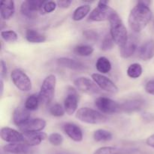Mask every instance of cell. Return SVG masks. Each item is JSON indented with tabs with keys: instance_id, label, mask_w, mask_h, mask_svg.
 Here are the masks:
<instances>
[{
	"instance_id": "obj_41",
	"label": "cell",
	"mask_w": 154,
	"mask_h": 154,
	"mask_svg": "<svg viewBox=\"0 0 154 154\" xmlns=\"http://www.w3.org/2000/svg\"><path fill=\"white\" fill-rule=\"evenodd\" d=\"M0 84H1V96H2L3 91H4V83H3V80L2 79H1Z\"/></svg>"
},
{
	"instance_id": "obj_14",
	"label": "cell",
	"mask_w": 154,
	"mask_h": 154,
	"mask_svg": "<svg viewBox=\"0 0 154 154\" xmlns=\"http://www.w3.org/2000/svg\"><path fill=\"white\" fill-rule=\"evenodd\" d=\"M138 47V38L135 35H129L123 47L120 48V56L123 58H129L135 52Z\"/></svg>"
},
{
	"instance_id": "obj_23",
	"label": "cell",
	"mask_w": 154,
	"mask_h": 154,
	"mask_svg": "<svg viewBox=\"0 0 154 154\" xmlns=\"http://www.w3.org/2000/svg\"><path fill=\"white\" fill-rule=\"evenodd\" d=\"M26 38L30 43H42L46 41V36L35 29H27Z\"/></svg>"
},
{
	"instance_id": "obj_37",
	"label": "cell",
	"mask_w": 154,
	"mask_h": 154,
	"mask_svg": "<svg viewBox=\"0 0 154 154\" xmlns=\"http://www.w3.org/2000/svg\"><path fill=\"white\" fill-rule=\"evenodd\" d=\"M144 89H145V91L147 92L148 94L154 96V80L149 81L148 82L145 84Z\"/></svg>"
},
{
	"instance_id": "obj_2",
	"label": "cell",
	"mask_w": 154,
	"mask_h": 154,
	"mask_svg": "<svg viewBox=\"0 0 154 154\" xmlns=\"http://www.w3.org/2000/svg\"><path fill=\"white\" fill-rule=\"evenodd\" d=\"M109 22L110 35L112 37L114 43L121 48L125 45L129 38L126 26L117 12L111 17Z\"/></svg>"
},
{
	"instance_id": "obj_36",
	"label": "cell",
	"mask_w": 154,
	"mask_h": 154,
	"mask_svg": "<svg viewBox=\"0 0 154 154\" xmlns=\"http://www.w3.org/2000/svg\"><path fill=\"white\" fill-rule=\"evenodd\" d=\"M83 35H84V37L89 41H96L99 38V35L96 32V31L92 29H88L85 30V31L83 32Z\"/></svg>"
},
{
	"instance_id": "obj_12",
	"label": "cell",
	"mask_w": 154,
	"mask_h": 154,
	"mask_svg": "<svg viewBox=\"0 0 154 154\" xmlns=\"http://www.w3.org/2000/svg\"><path fill=\"white\" fill-rule=\"evenodd\" d=\"M0 136L3 141L10 144L23 143V134L9 127H3L0 131Z\"/></svg>"
},
{
	"instance_id": "obj_27",
	"label": "cell",
	"mask_w": 154,
	"mask_h": 154,
	"mask_svg": "<svg viewBox=\"0 0 154 154\" xmlns=\"http://www.w3.org/2000/svg\"><path fill=\"white\" fill-rule=\"evenodd\" d=\"M39 103H40V99L38 95L32 94L29 96L26 100L25 108L29 111H35L38 108Z\"/></svg>"
},
{
	"instance_id": "obj_8",
	"label": "cell",
	"mask_w": 154,
	"mask_h": 154,
	"mask_svg": "<svg viewBox=\"0 0 154 154\" xmlns=\"http://www.w3.org/2000/svg\"><path fill=\"white\" fill-rule=\"evenodd\" d=\"M45 1L42 0H27L21 5L20 11L23 15L28 18H34L38 11H42Z\"/></svg>"
},
{
	"instance_id": "obj_10",
	"label": "cell",
	"mask_w": 154,
	"mask_h": 154,
	"mask_svg": "<svg viewBox=\"0 0 154 154\" xmlns=\"http://www.w3.org/2000/svg\"><path fill=\"white\" fill-rule=\"evenodd\" d=\"M91 77L98 87L102 90L113 94L118 92V87H117V85L107 77L98 73L92 74Z\"/></svg>"
},
{
	"instance_id": "obj_21",
	"label": "cell",
	"mask_w": 154,
	"mask_h": 154,
	"mask_svg": "<svg viewBox=\"0 0 154 154\" xmlns=\"http://www.w3.org/2000/svg\"><path fill=\"white\" fill-rule=\"evenodd\" d=\"M15 12L14 2L12 0H5L1 2L0 6V13L1 17L3 20H9L13 17Z\"/></svg>"
},
{
	"instance_id": "obj_26",
	"label": "cell",
	"mask_w": 154,
	"mask_h": 154,
	"mask_svg": "<svg viewBox=\"0 0 154 154\" xmlns=\"http://www.w3.org/2000/svg\"><path fill=\"white\" fill-rule=\"evenodd\" d=\"M90 11V6L88 5H84L77 8L73 13L72 19L75 21H80L84 19Z\"/></svg>"
},
{
	"instance_id": "obj_19",
	"label": "cell",
	"mask_w": 154,
	"mask_h": 154,
	"mask_svg": "<svg viewBox=\"0 0 154 154\" xmlns=\"http://www.w3.org/2000/svg\"><path fill=\"white\" fill-rule=\"evenodd\" d=\"M144 101L141 99H132L126 101L121 105V111L126 113H132L142 109Z\"/></svg>"
},
{
	"instance_id": "obj_7",
	"label": "cell",
	"mask_w": 154,
	"mask_h": 154,
	"mask_svg": "<svg viewBox=\"0 0 154 154\" xmlns=\"http://www.w3.org/2000/svg\"><path fill=\"white\" fill-rule=\"evenodd\" d=\"M11 80L17 89L22 92H28L32 89V81L26 74L20 69H16L12 71Z\"/></svg>"
},
{
	"instance_id": "obj_18",
	"label": "cell",
	"mask_w": 154,
	"mask_h": 154,
	"mask_svg": "<svg viewBox=\"0 0 154 154\" xmlns=\"http://www.w3.org/2000/svg\"><path fill=\"white\" fill-rule=\"evenodd\" d=\"M23 143L32 147L37 146L42 143V141L47 138V134L45 132H33V133H23Z\"/></svg>"
},
{
	"instance_id": "obj_9",
	"label": "cell",
	"mask_w": 154,
	"mask_h": 154,
	"mask_svg": "<svg viewBox=\"0 0 154 154\" xmlns=\"http://www.w3.org/2000/svg\"><path fill=\"white\" fill-rule=\"evenodd\" d=\"M75 87L83 93L87 94H97L100 93V89L93 80L87 77H80L74 81Z\"/></svg>"
},
{
	"instance_id": "obj_35",
	"label": "cell",
	"mask_w": 154,
	"mask_h": 154,
	"mask_svg": "<svg viewBox=\"0 0 154 154\" xmlns=\"http://www.w3.org/2000/svg\"><path fill=\"white\" fill-rule=\"evenodd\" d=\"M57 6V2H53V1L45 2L43 5V7H42L41 13H42V12L46 14L51 13V12H53L54 11H55Z\"/></svg>"
},
{
	"instance_id": "obj_20",
	"label": "cell",
	"mask_w": 154,
	"mask_h": 154,
	"mask_svg": "<svg viewBox=\"0 0 154 154\" xmlns=\"http://www.w3.org/2000/svg\"><path fill=\"white\" fill-rule=\"evenodd\" d=\"M4 150L11 154H31L32 149L24 143H15L4 146Z\"/></svg>"
},
{
	"instance_id": "obj_15",
	"label": "cell",
	"mask_w": 154,
	"mask_h": 154,
	"mask_svg": "<svg viewBox=\"0 0 154 154\" xmlns=\"http://www.w3.org/2000/svg\"><path fill=\"white\" fill-rule=\"evenodd\" d=\"M57 65L61 67L69 69L71 70L83 71L87 69V66L81 62L68 57H61L57 60Z\"/></svg>"
},
{
	"instance_id": "obj_30",
	"label": "cell",
	"mask_w": 154,
	"mask_h": 154,
	"mask_svg": "<svg viewBox=\"0 0 154 154\" xmlns=\"http://www.w3.org/2000/svg\"><path fill=\"white\" fill-rule=\"evenodd\" d=\"M93 154H125L124 150L116 147H102L97 149Z\"/></svg>"
},
{
	"instance_id": "obj_32",
	"label": "cell",
	"mask_w": 154,
	"mask_h": 154,
	"mask_svg": "<svg viewBox=\"0 0 154 154\" xmlns=\"http://www.w3.org/2000/svg\"><path fill=\"white\" fill-rule=\"evenodd\" d=\"M1 36L5 42H14L17 40V35L13 30H5L1 32Z\"/></svg>"
},
{
	"instance_id": "obj_16",
	"label": "cell",
	"mask_w": 154,
	"mask_h": 154,
	"mask_svg": "<svg viewBox=\"0 0 154 154\" xmlns=\"http://www.w3.org/2000/svg\"><path fill=\"white\" fill-rule=\"evenodd\" d=\"M65 133L75 142H81L83 140V132L81 128L72 123H67L63 126Z\"/></svg>"
},
{
	"instance_id": "obj_22",
	"label": "cell",
	"mask_w": 154,
	"mask_h": 154,
	"mask_svg": "<svg viewBox=\"0 0 154 154\" xmlns=\"http://www.w3.org/2000/svg\"><path fill=\"white\" fill-rule=\"evenodd\" d=\"M31 119L29 112L28 110L23 108H17L13 114V120L14 124L17 127H20L23 124Z\"/></svg>"
},
{
	"instance_id": "obj_6",
	"label": "cell",
	"mask_w": 154,
	"mask_h": 154,
	"mask_svg": "<svg viewBox=\"0 0 154 154\" xmlns=\"http://www.w3.org/2000/svg\"><path fill=\"white\" fill-rule=\"evenodd\" d=\"M96 108L102 114H113L121 111V105L108 97H99L95 101Z\"/></svg>"
},
{
	"instance_id": "obj_5",
	"label": "cell",
	"mask_w": 154,
	"mask_h": 154,
	"mask_svg": "<svg viewBox=\"0 0 154 154\" xmlns=\"http://www.w3.org/2000/svg\"><path fill=\"white\" fill-rule=\"evenodd\" d=\"M108 1L101 0L98 2V6L90 13L89 19L92 21L109 20L111 17L115 13V11L108 6Z\"/></svg>"
},
{
	"instance_id": "obj_3",
	"label": "cell",
	"mask_w": 154,
	"mask_h": 154,
	"mask_svg": "<svg viewBox=\"0 0 154 154\" xmlns=\"http://www.w3.org/2000/svg\"><path fill=\"white\" fill-rule=\"evenodd\" d=\"M76 117L79 120L88 124H102L108 122L105 114L90 108H81L76 112Z\"/></svg>"
},
{
	"instance_id": "obj_40",
	"label": "cell",
	"mask_w": 154,
	"mask_h": 154,
	"mask_svg": "<svg viewBox=\"0 0 154 154\" xmlns=\"http://www.w3.org/2000/svg\"><path fill=\"white\" fill-rule=\"evenodd\" d=\"M146 143H147V144L149 146V147H152V148L154 149V134L147 138V141H146Z\"/></svg>"
},
{
	"instance_id": "obj_29",
	"label": "cell",
	"mask_w": 154,
	"mask_h": 154,
	"mask_svg": "<svg viewBox=\"0 0 154 154\" xmlns=\"http://www.w3.org/2000/svg\"><path fill=\"white\" fill-rule=\"evenodd\" d=\"M94 51V49L92 46L88 45H78L74 49V52L81 57H89L91 55Z\"/></svg>"
},
{
	"instance_id": "obj_11",
	"label": "cell",
	"mask_w": 154,
	"mask_h": 154,
	"mask_svg": "<svg viewBox=\"0 0 154 154\" xmlns=\"http://www.w3.org/2000/svg\"><path fill=\"white\" fill-rule=\"evenodd\" d=\"M46 126V121L41 118H31L18 127L23 133H33L42 132Z\"/></svg>"
},
{
	"instance_id": "obj_1",
	"label": "cell",
	"mask_w": 154,
	"mask_h": 154,
	"mask_svg": "<svg viewBox=\"0 0 154 154\" xmlns=\"http://www.w3.org/2000/svg\"><path fill=\"white\" fill-rule=\"evenodd\" d=\"M149 1H140L132 9L129 15V26L134 32H140L150 23L152 11L149 7Z\"/></svg>"
},
{
	"instance_id": "obj_24",
	"label": "cell",
	"mask_w": 154,
	"mask_h": 154,
	"mask_svg": "<svg viewBox=\"0 0 154 154\" xmlns=\"http://www.w3.org/2000/svg\"><path fill=\"white\" fill-rule=\"evenodd\" d=\"M98 72L102 74H107L111 70V63L108 58L105 57H99L96 63Z\"/></svg>"
},
{
	"instance_id": "obj_13",
	"label": "cell",
	"mask_w": 154,
	"mask_h": 154,
	"mask_svg": "<svg viewBox=\"0 0 154 154\" xmlns=\"http://www.w3.org/2000/svg\"><path fill=\"white\" fill-rule=\"evenodd\" d=\"M78 105V94L74 88H70L68 90V94L64 100V108L69 115H72L77 111Z\"/></svg>"
},
{
	"instance_id": "obj_34",
	"label": "cell",
	"mask_w": 154,
	"mask_h": 154,
	"mask_svg": "<svg viewBox=\"0 0 154 154\" xmlns=\"http://www.w3.org/2000/svg\"><path fill=\"white\" fill-rule=\"evenodd\" d=\"M114 42L113 40L112 37L111 36V35H106L104 39L102 40V45H101V48H102V51H109L114 46Z\"/></svg>"
},
{
	"instance_id": "obj_31",
	"label": "cell",
	"mask_w": 154,
	"mask_h": 154,
	"mask_svg": "<svg viewBox=\"0 0 154 154\" xmlns=\"http://www.w3.org/2000/svg\"><path fill=\"white\" fill-rule=\"evenodd\" d=\"M50 113H51V115H53L54 117H63V115L65 114V108L62 106L60 104H54V105L50 108Z\"/></svg>"
},
{
	"instance_id": "obj_17",
	"label": "cell",
	"mask_w": 154,
	"mask_h": 154,
	"mask_svg": "<svg viewBox=\"0 0 154 154\" xmlns=\"http://www.w3.org/2000/svg\"><path fill=\"white\" fill-rule=\"evenodd\" d=\"M138 57L144 61H148L154 57V40L150 39L138 48Z\"/></svg>"
},
{
	"instance_id": "obj_33",
	"label": "cell",
	"mask_w": 154,
	"mask_h": 154,
	"mask_svg": "<svg viewBox=\"0 0 154 154\" xmlns=\"http://www.w3.org/2000/svg\"><path fill=\"white\" fill-rule=\"evenodd\" d=\"M48 141L52 145L60 146L63 142V137L59 133H52L48 136Z\"/></svg>"
},
{
	"instance_id": "obj_4",
	"label": "cell",
	"mask_w": 154,
	"mask_h": 154,
	"mask_svg": "<svg viewBox=\"0 0 154 154\" xmlns=\"http://www.w3.org/2000/svg\"><path fill=\"white\" fill-rule=\"evenodd\" d=\"M57 84V78L54 75H50L45 78L41 86L38 97L40 102L44 105H48L52 101L54 96Z\"/></svg>"
},
{
	"instance_id": "obj_25",
	"label": "cell",
	"mask_w": 154,
	"mask_h": 154,
	"mask_svg": "<svg viewBox=\"0 0 154 154\" xmlns=\"http://www.w3.org/2000/svg\"><path fill=\"white\" fill-rule=\"evenodd\" d=\"M93 138L97 142H105L112 139V134L111 132L105 129H97L93 133Z\"/></svg>"
},
{
	"instance_id": "obj_38",
	"label": "cell",
	"mask_w": 154,
	"mask_h": 154,
	"mask_svg": "<svg viewBox=\"0 0 154 154\" xmlns=\"http://www.w3.org/2000/svg\"><path fill=\"white\" fill-rule=\"evenodd\" d=\"M72 2L70 0H59L57 2V6L62 8H67L71 5Z\"/></svg>"
},
{
	"instance_id": "obj_28",
	"label": "cell",
	"mask_w": 154,
	"mask_h": 154,
	"mask_svg": "<svg viewBox=\"0 0 154 154\" xmlns=\"http://www.w3.org/2000/svg\"><path fill=\"white\" fill-rule=\"evenodd\" d=\"M142 66L139 63H133V64L130 65L128 67L127 71H126L128 76L131 78H133V79L140 78L141 75H142Z\"/></svg>"
},
{
	"instance_id": "obj_39",
	"label": "cell",
	"mask_w": 154,
	"mask_h": 154,
	"mask_svg": "<svg viewBox=\"0 0 154 154\" xmlns=\"http://www.w3.org/2000/svg\"><path fill=\"white\" fill-rule=\"evenodd\" d=\"M0 66H1V79L3 80V78H5L7 76V66H6L4 60H2L1 63H0Z\"/></svg>"
}]
</instances>
